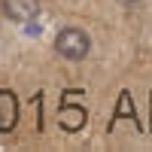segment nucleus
Segmentation results:
<instances>
[{
    "label": "nucleus",
    "instance_id": "f257e3e1",
    "mask_svg": "<svg viewBox=\"0 0 152 152\" xmlns=\"http://www.w3.org/2000/svg\"><path fill=\"white\" fill-rule=\"evenodd\" d=\"M88 34L79 31V28H67V31H61L58 34V40H55V52L61 58H67V61H82L88 55Z\"/></svg>",
    "mask_w": 152,
    "mask_h": 152
},
{
    "label": "nucleus",
    "instance_id": "f03ea898",
    "mask_svg": "<svg viewBox=\"0 0 152 152\" xmlns=\"http://www.w3.org/2000/svg\"><path fill=\"white\" fill-rule=\"evenodd\" d=\"M3 12L12 21H31L40 12V3L37 0H3Z\"/></svg>",
    "mask_w": 152,
    "mask_h": 152
},
{
    "label": "nucleus",
    "instance_id": "7ed1b4c3",
    "mask_svg": "<svg viewBox=\"0 0 152 152\" xmlns=\"http://www.w3.org/2000/svg\"><path fill=\"white\" fill-rule=\"evenodd\" d=\"M18 122V100L12 91H0V131H12Z\"/></svg>",
    "mask_w": 152,
    "mask_h": 152
},
{
    "label": "nucleus",
    "instance_id": "20e7f679",
    "mask_svg": "<svg viewBox=\"0 0 152 152\" xmlns=\"http://www.w3.org/2000/svg\"><path fill=\"white\" fill-rule=\"evenodd\" d=\"M61 128H64V131H79L82 128V125H85V110L82 107H61Z\"/></svg>",
    "mask_w": 152,
    "mask_h": 152
},
{
    "label": "nucleus",
    "instance_id": "39448f33",
    "mask_svg": "<svg viewBox=\"0 0 152 152\" xmlns=\"http://www.w3.org/2000/svg\"><path fill=\"white\" fill-rule=\"evenodd\" d=\"M116 116L122 119V116H128V119H134V107H131V94L128 91H122V97H119V110H116Z\"/></svg>",
    "mask_w": 152,
    "mask_h": 152
}]
</instances>
